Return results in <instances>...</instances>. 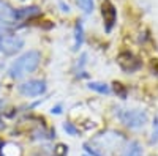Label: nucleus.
I'll list each match as a JSON object with an SVG mask.
<instances>
[{"label": "nucleus", "instance_id": "obj_1", "mask_svg": "<svg viewBox=\"0 0 158 156\" xmlns=\"http://www.w3.org/2000/svg\"><path fill=\"white\" fill-rule=\"evenodd\" d=\"M40 62H41V54H40L38 50L24 52L21 57H18L10 65L8 76L11 77V79H22L24 76L33 73L38 68Z\"/></svg>", "mask_w": 158, "mask_h": 156}, {"label": "nucleus", "instance_id": "obj_2", "mask_svg": "<svg viewBox=\"0 0 158 156\" xmlns=\"http://www.w3.org/2000/svg\"><path fill=\"white\" fill-rule=\"evenodd\" d=\"M118 118L127 128L139 129L146 126V123L149 122V115L146 110H141V109H123L118 112Z\"/></svg>", "mask_w": 158, "mask_h": 156}, {"label": "nucleus", "instance_id": "obj_3", "mask_svg": "<svg viewBox=\"0 0 158 156\" xmlns=\"http://www.w3.org/2000/svg\"><path fill=\"white\" fill-rule=\"evenodd\" d=\"M22 47H24V40L19 35L5 33L3 36H0V52H3L5 55L16 54Z\"/></svg>", "mask_w": 158, "mask_h": 156}, {"label": "nucleus", "instance_id": "obj_4", "mask_svg": "<svg viewBox=\"0 0 158 156\" xmlns=\"http://www.w3.org/2000/svg\"><path fill=\"white\" fill-rule=\"evenodd\" d=\"M18 90L22 96H27V98L41 96L46 92V82L40 81V79H32V81H27V82H22L18 87Z\"/></svg>", "mask_w": 158, "mask_h": 156}, {"label": "nucleus", "instance_id": "obj_5", "mask_svg": "<svg viewBox=\"0 0 158 156\" xmlns=\"http://www.w3.org/2000/svg\"><path fill=\"white\" fill-rule=\"evenodd\" d=\"M117 63L125 73H135L141 68V62L138 57H135L131 52H122L117 57Z\"/></svg>", "mask_w": 158, "mask_h": 156}, {"label": "nucleus", "instance_id": "obj_6", "mask_svg": "<svg viewBox=\"0 0 158 156\" xmlns=\"http://www.w3.org/2000/svg\"><path fill=\"white\" fill-rule=\"evenodd\" d=\"M101 14L104 19V29H106V32H111L115 24V19H117V11H115V6L112 5V2L104 0L101 5Z\"/></svg>", "mask_w": 158, "mask_h": 156}, {"label": "nucleus", "instance_id": "obj_7", "mask_svg": "<svg viewBox=\"0 0 158 156\" xmlns=\"http://www.w3.org/2000/svg\"><path fill=\"white\" fill-rule=\"evenodd\" d=\"M18 22V10L13 8L6 0H0V24Z\"/></svg>", "mask_w": 158, "mask_h": 156}, {"label": "nucleus", "instance_id": "obj_8", "mask_svg": "<svg viewBox=\"0 0 158 156\" xmlns=\"http://www.w3.org/2000/svg\"><path fill=\"white\" fill-rule=\"evenodd\" d=\"M142 147H141V144L139 142H136V140H130L128 144H127V147L123 148V153H122V156H142Z\"/></svg>", "mask_w": 158, "mask_h": 156}, {"label": "nucleus", "instance_id": "obj_9", "mask_svg": "<svg viewBox=\"0 0 158 156\" xmlns=\"http://www.w3.org/2000/svg\"><path fill=\"white\" fill-rule=\"evenodd\" d=\"M84 43V27L82 22L77 21L74 25V44H73V50H79V47Z\"/></svg>", "mask_w": 158, "mask_h": 156}, {"label": "nucleus", "instance_id": "obj_10", "mask_svg": "<svg viewBox=\"0 0 158 156\" xmlns=\"http://www.w3.org/2000/svg\"><path fill=\"white\" fill-rule=\"evenodd\" d=\"M40 14V8L38 6H27V8H21L18 10V21L22 19H29V18H35Z\"/></svg>", "mask_w": 158, "mask_h": 156}, {"label": "nucleus", "instance_id": "obj_11", "mask_svg": "<svg viewBox=\"0 0 158 156\" xmlns=\"http://www.w3.org/2000/svg\"><path fill=\"white\" fill-rule=\"evenodd\" d=\"M89 88L94 90V92H97V93H100V95H109V92H111L109 85L103 84V82H90Z\"/></svg>", "mask_w": 158, "mask_h": 156}, {"label": "nucleus", "instance_id": "obj_12", "mask_svg": "<svg viewBox=\"0 0 158 156\" xmlns=\"http://www.w3.org/2000/svg\"><path fill=\"white\" fill-rule=\"evenodd\" d=\"M77 3L82 8V11L85 14H90V13L94 11V0H77Z\"/></svg>", "mask_w": 158, "mask_h": 156}, {"label": "nucleus", "instance_id": "obj_13", "mask_svg": "<svg viewBox=\"0 0 158 156\" xmlns=\"http://www.w3.org/2000/svg\"><path fill=\"white\" fill-rule=\"evenodd\" d=\"M150 142H152V144H155V142H158V115L155 117V120H153V131H152V137H150Z\"/></svg>", "mask_w": 158, "mask_h": 156}, {"label": "nucleus", "instance_id": "obj_14", "mask_svg": "<svg viewBox=\"0 0 158 156\" xmlns=\"http://www.w3.org/2000/svg\"><path fill=\"white\" fill-rule=\"evenodd\" d=\"M54 153H56L57 156H67V153H68V147H65L63 144H59V145L54 148Z\"/></svg>", "mask_w": 158, "mask_h": 156}, {"label": "nucleus", "instance_id": "obj_15", "mask_svg": "<svg viewBox=\"0 0 158 156\" xmlns=\"http://www.w3.org/2000/svg\"><path fill=\"white\" fill-rule=\"evenodd\" d=\"M63 129H65V131H67L70 136H76V134H77V129H76L71 123H68V122L63 123Z\"/></svg>", "mask_w": 158, "mask_h": 156}, {"label": "nucleus", "instance_id": "obj_16", "mask_svg": "<svg viewBox=\"0 0 158 156\" xmlns=\"http://www.w3.org/2000/svg\"><path fill=\"white\" fill-rule=\"evenodd\" d=\"M117 92L120 93V96H122V98L125 99V96H127V95H125V90H123V88L120 87V84H115V93H117Z\"/></svg>", "mask_w": 158, "mask_h": 156}, {"label": "nucleus", "instance_id": "obj_17", "mask_svg": "<svg viewBox=\"0 0 158 156\" xmlns=\"http://www.w3.org/2000/svg\"><path fill=\"white\" fill-rule=\"evenodd\" d=\"M60 6H62V8H63V11H67V13H68V11H70V6H68V5H65V3H63V2H60Z\"/></svg>", "mask_w": 158, "mask_h": 156}, {"label": "nucleus", "instance_id": "obj_18", "mask_svg": "<svg viewBox=\"0 0 158 156\" xmlns=\"http://www.w3.org/2000/svg\"><path fill=\"white\" fill-rule=\"evenodd\" d=\"M60 112H62V107H60V106H57V107L52 109V114H60Z\"/></svg>", "mask_w": 158, "mask_h": 156}, {"label": "nucleus", "instance_id": "obj_19", "mask_svg": "<svg viewBox=\"0 0 158 156\" xmlns=\"http://www.w3.org/2000/svg\"><path fill=\"white\" fill-rule=\"evenodd\" d=\"M5 33H6V30H5L3 27H0V36H3Z\"/></svg>", "mask_w": 158, "mask_h": 156}, {"label": "nucleus", "instance_id": "obj_20", "mask_svg": "<svg viewBox=\"0 0 158 156\" xmlns=\"http://www.w3.org/2000/svg\"><path fill=\"white\" fill-rule=\"evenodd\" d=\"M84 156H87V154H84Z\"/></svg>", "mask_w": 158, "mask_h": 156}]
</instances>
